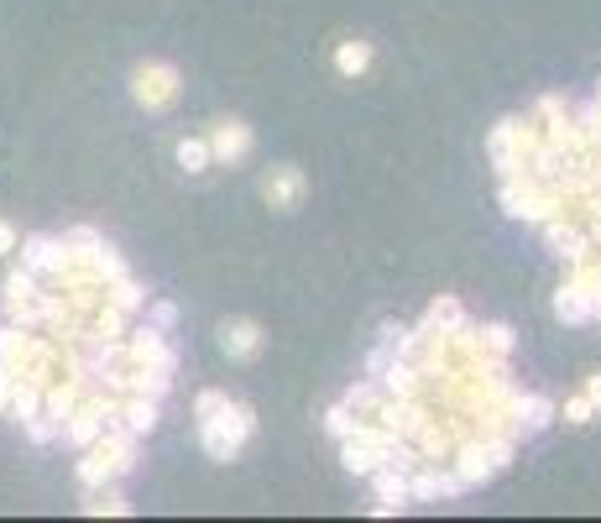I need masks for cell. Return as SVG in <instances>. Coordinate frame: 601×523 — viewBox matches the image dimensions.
<instances>
[{"mask_svg":"<svg viewBox=\"0 0 601 523\" xmlns=\"http://www.w3.org/2000/svg\"><path fill=\"white\" fill-rule=\"evenodd\" d=\"M194 418H199V440H205L209 461H236L240 445L257 430L252 408H246V403H230L225 393H215V387L194 398Z\"/></svg>","mask_w":601,"mask_h":523,"instance_id":"cell-1","label":"cell"},{"mask_svg":"<svg viewBox=\"0 0 601 523\" xmlns=\"http://www.w3.org/2000/svg\"><path fill=\"white\" fill-rule=\"evenodd\" d=\"M131 466H137V435L120 430V424H105L100 435L85 445L79 482H85V487H105V482H120Z\"/></svg>","mask_w":601,"mask_h":523,"instance_id":"cell-2","label":"cell"},{"mask_svg":"<svg viewBox=\"0 0 601 523\" xmlns=\"http://www.w3.org/2000/svg\"><path fill=\"white\" fill-rule=\"evenodd\" d=\"M178 89H184V73L173 63H137V73H131V100L141 110H168L178 100Z\"/></svg>","mask_w":601,"mask_h":523,"instance_id":"cell-3","label":"cell"},{"mask_svg":"<svg viewBox=\"0 0 601 523\" xmlns=\"http://www.w3.org/2000/svg\"><path fill=\"white\" fill-rule=\"evenodd\" d=\"M262 325L257 319H225L220 325V351L230 356V362H257L262 356Z\"/></svg>","mask_w":601,"mask_h":523,"instance_id":"cell-4","label":"cell"},{"mask_svg":"<svg viewBox=\"0 0 601 523\" xmlns=\"http://www.w3.org/2000/svg\"><path fill=\"white\" fill-rule=\"evenodd\" d=\"M304 189H309V184H304V174H298L293 162H283V168H273V174L262 178V199L273 209H298L304 205Z\"/></svg>","mask_w":601,"mask_h":523,"instance_id":"cell-5","label":"cell"},{"mask_svg":"<svg viewBox=\"0 0 601 523\" xmlns=\"http://www.w3.org/2000/svg\"><path fill=\"white\" fill-rule=\"evenodd\" d=\"M205 141H209V157H215L220 168H225V162L236 168L240 157L252 152V126H246V121H220V126H215V131H209Z\"/></svg>","mask_w":601,"mask_h":523,"instance_id":"cell-6","label":"cell"},{"mask_svg":"<svg viewBox=\"0 0 601 523\" xmlns=\"http://www.w3.org/2000/svg\"><path fill=\"white\" fill-rule=\"evenodd\" d=\"M366 69H372V42L345 37L341 48H335V73H341V79H366Z\"/></svg>","mask_w":601,"mask_h":523,"instance_id":"cell-7","label":"cell"},{"mask_svg":"<svg viewBox=\"0 0 601 523\" xmlns=\"http://www.w3.org/2000/svg\"><path fill=\"white\" fill-rule=\"evenodd\" d=\"M554 314L565 319V325H585V319H597V309H591V298L575 288V283H565L560 294H554Z\"/></svg>","mask_w":601,"mask_h":523,"instance_id":"cell-8","label":"cell"},{"mask_svg":"<svg viewBox=\"0 0 601 523\" xmlns=\"http://www.w3.org/2000/svg\"><path fill=\"white\" fill-rule=\"evenodd\" d=\"M178 168H184V174H209V168H215L209 141L205 137H184V141H178Z\"/></svg>","mask_w":601,"mask_h":523,"instance_id":"cell-9","label":"cell"},{"mask_svg":"<svg viewBox=\"0 0 601 523\" xmlns=\"http://www.w3.org/2000/svg\"><path fill=\"white\" fill-rule=\"evenodd\" d=\"M85 513H131V503L120 497L116 482H105V487H89L85 497Z\"/></svg>","mask_w":601,"mask_h":523,"instance_id":"cell-10","label":"cell"},{"mask_svg":"<svg viewBox=\"0 0 601 523\" xmlns=\"http://www.w3.org/2000/svg\"><path fill=\"white\" fill-rule=\"evenodd\" d=\"M597 418V408H591V398H570L565 403V424H575V430H585Z\"/></svg>","mask_w":601,"mask_h":523,"instance_id":"cell-11","label":"cell"},{"mask_svg":"<svg viewBox=\"0 0 601 523\" xmlns=\"http://www.w3.org/2000/svg\"><path fill=\"white\" fill-rule=\"evenodd\" d=\"M17 246H21V230L11 226V220H0V257H11Z\"/></svg>","mask_w":601,"mask_h":523,"instance_id":"cell-12","label":"cell"},{"mask_svg":"<svg viewBox=\"0 0 601 523\" xmlns=\"http://www.w3.org/2000/svg\"><path fill=\"white\" fill-rule=\"evenodd\" d=\"M173 319H178V309H173V304H152V325H157V330H168Z\"/></svg>","mask_w":601,"mask_h":523,"instance_id":"cell-13","label":"cell"},{"mask_svg":"<svg viewBox=\"0 0 601 523\" xmlns=\"http://www.w3.org/2000/svg\"><path fill=\"white\" fill-rule=\"evenodd\" d=\"M585 398H591V408L601 414V372H591V377H585Z\"/></svg>","mask_w":601,"mask_h":523,"instance_id":"cell-14","label":"cell"},{"mask_svg":"<svg viewBox=\"0 0 601 523\" xmlns=\"http://www.w3.org/2000/svg\"><path fill=\"white\" fill-rule=\"evenodd\" d=\"M6 408H11V383L0 377V414H6Z\"/></svg>","mask_w":601,"mask_h":523,"instance_id":"cell-15","label":"cell"}]
</instances>
